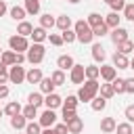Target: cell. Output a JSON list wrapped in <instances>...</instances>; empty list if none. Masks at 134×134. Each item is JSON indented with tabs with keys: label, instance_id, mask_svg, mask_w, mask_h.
<instances>
[{
	"label": "cell",
	"instance_id": "48",
	"mask_svg": "<svg viewBox=\"0 0 134 134\" xmlns=\"http://www.w3.org/2000/svg\"><path fill=\"white\" fill-rule=\"evenodd\" d=\"M54 132H57V134H69L67 124H54Z\"/></svg>",
	"mask_w": 134,
	"mask_h": 134
},
{
	"label": "cell",
	"instance_id": "56",
	"mask_svg": "<svg viewBox=\"0 0 134 134\" xmlns=\"http://www.w3.org/2000/svg\"><path fill=\"white\" fill-rule=\"evenodd\" d=\"M2 52H4V50H2V46H0V57H2Z\"/></svg>",
	"mask_w": 134,
	"mask_h": 134
},
{
	"label": "cell",
	"instance_id": "45",
	"mask_svg": "<svg viewBox=\"0 0 134 134\" xmlns=\"http://www.w3.org/2000/svg\"><path fill=\"white\" fill-rule=\"evenodd\" d=\"M107 31H109V27H107V25H105V23H103V25H98V27H94V29H92V34H94V36H98V38H103V36H107Z\"/></svg>",
	"mask_w": 134,
	"mask_h": 134
},
{
	"label": "cell",
	"instance_id": "11",
	"mask_svg": "<svg viewBox=\"0 0 134 134\" xmlns=\"http://www.w3.org/2000/svg\"><path fill=\"white\" fill-rule=\"evenodd\" d=\"M42 77L44 75H42V69L40 67H31L29 71H25V82L27 84H40Z\"/></svg>",
	"mask_w": 134,
	"mask_h": 134
},
{
	"label": "cell",
	"instance_id": "43",
	"mask_svg": "<svg viewBox=\"0 0 134 134\" xmlns=\"http://www.w3.org/2000/svg\"><path fill=\"white\" fill-rule=\"evenodd\" d=\"M8 82V67L0 61V84H6Z\"/></svg>",
	"mask_w": 134,
	"mask_h": 134
},
{
	"label": "cell",
	"instance_id": "37",
	"mask_svg": "<svg viewBox=\"0 0 134 134\" xmlns=\"http://www.w3.org/2000/svg\"><path fill=\"white\" fill-rule=\"evenodd\" d=\"M84 73H86V80H98V75H100V71H98L96 65H88Z\"/></svg>",
	"mask_w": 134,
	"mask_h": 134
},
{
	"label": "cell",
	"instance_id": "12",
	"mask_svg": "<svg viewBox=\"0 0 134 134\" xmlns=\"http://www.w3.org/2000/svg\"><path fill=\"white\" fill-rule=\"evenodd\" d=\"M44 105H46V109H57V107H61L63 105V98L57 94V92H52V94H46L44 96Z\"/></svg>",
	"mask_w": 134,
	"mask_h": 134
},
{
	"label": "cell",
	"instance_id": "47",
	"mask_svg": "<svg viewBox=\"0 0 134 134\" xmlns=\"http://www.w3.org/2000/svg\"><path fill=\"white\" fill-rule=\"evenodd\" d=\"M124 115H126L128 124H132V121H134V105H128V107H126V111H124Z\"/></svg>",
	"mask_w": 134,
	"mask_h": 134
},
{
	"label": "cell",
	"instance_id": "54",
	"mask_svg": "<svg viewBox=\"0 0 134 134\" xmlns=\"http://www.w3.org/2000/svg\"><path fill=\"white\" fill-rule=\"evenodd\" d=\"M69 2H71V4H77V2H80V0H69Z\"/></svg>",
	"mask_w": 134,
	"mask_h": 134
},
{
	"label": "cell",
	"instance_id": "13",
	"mask_svg": "<svg viewBox=\"0 0 134 134\" xmlns=\"http://www.w3.org/2000/svg\"><path fill=\"white\" fill-rule=\"evenodd\" d=\"M73 65H75V61H73L71 54H61V57L57 59V67H59L61 71H67V69H71Z\"/></svg>",
	"mask_w": 134,
	"mask_h": 134
},
{
	"label": "cell",
	"instance_id": "19",
	"mask_svg": "<svg viewBox=\"0 0 134 134\" xmlns=\"http://www.w3.org/2000/svg\"><path fill=\"white\" fill-rule=\"evenodd\" d=\"M119 21H121L119 13H109V15L105 17V25H107L109 29H115V27H119Z\"/></svg>",
	"mask_w": 134,
	"mask_h": 134
},
{
	"label": "cell",
	"instance_id": "7",
	"mask_svg": "<svg viewBox=\"0 0 134 134\" xmlns=\"http://www.w3.org/2000/svg\"><path fill=\"white\" fill-rule=\"evenodd\" d=\"M8 82H10V84H21V82H25V69H23L21 65H13V67L8 69Z\"/></svg>",
	"mask_w": 134,
	"mask_h": 134
},
{
	"label": "cell",
	"instance_id": "27",
	"mask_svg": "<svg viewBox=\"0 0 134 134\" xmlns=\"http://www.w3.org/2000/svg\"><path fill=\"white\" fill-rule=\"evenodd\" d=\"M98 92H100V96H103V98H107V100H109V98L115 94V90H113L111 82H105V84H100V86H98Z\"/></svg>",
	"mask_w": 134,
	"mask_h": 134
},
{
	"label": "cell",
	"instance_id": "32",
	"mask_svg": "<svg viewBox=\"0 0 134 134\" xmlns=\"http://www.w3.org/2000/svg\"><path fill=\"white\" fill-rule=\"evenodd\" d=\"M111 86H113L115 94H124V92H126V77H115V80L111 82Z\"/></svg>",
	"mask_w": 134,
	"mask_h": 134
},
{
	"label": "cell",
	"instance_id": "20",
	"mask_svg": "<svg viewBox=\"0 0 134 134\" xmlns=\"http://www.w3.org/2000/svg\"><path fill=\"white\" fill-rule=\"evenodd\" d=\"M31 31H34V25H31L29 21H21V23L17 25V36L27 38V36H31Z\"/></svg>",
	"mask_w": 134,
	"mask_h": 134
},
{
	"label": "cell",
	"instance_id": "30",
	"mask_svg": "<svg viewBox=\"0 0 134 134\" xmlns=\"http://www.w3.org/2000/svg\"><path fill=\"white\" fill-rule=\"evenodd\" d=\"M25 15H27V13H25L23 6H13V8H10V19H15V21H19V23L25 19Z\"/></svg>",
	"mask_w": 134,
	"mask_h": 134
},
{
	"label": "cell",
	"instance_id": "28",
	"mask_svg": "<svg viewBox=\"0 0 134 134\" xmlns=\"http://www.w3.org/2000/svg\"><path fill=\"white\" fill-rule=\"evenodd\" d=\"M10 126L15 128V130H25V126H27V119L19 113V115H13L10 117Z\"/></svg>",
	"mask_w": 134,
	"mask_h": 134
},
{
	"label": "cell",
	"instance_id": "36",
	"mask_svg": "<svg viewBox=\"0 0 134 134\" xmlns=\"http://www.w3.org/2000/svg\"><path fill=\"white\" fill-rule=\"evenodd\" d=\"M77 103H80L77 96H75V94H69L67 98H63V105H61V107H63V109H77Z\"/></svg>",
	"mask_w": 134,
	"mask_h": 134
},
{
	"label": "cell",
	"instance_id": "8",
	"mask_svg": "<svg viewBox=\"0 0 134 134\" xmlns=\"http://www.w3.org/2000/svg\"><path fill=\"white\" fill-rule=\"evenodd\" d=\"M86 67L84 65H73L71 69H69V80H71V84H84V77H86Z\"/></svg>",
	"mask_w": 134,
	"mask_h": 134
},
{
	"label": "cell",
	"instance_id": "46",
	"mask_svg": "<svg viewBox=\"0 0 134 134\" xmlns=\"http://www.w3.org/2000/svg\"><path fill=\"white\" fill-rule=\"evenodd\" d=\"M48 42H50L52 46H61V44H63V38H61L59 34H48Z\"/></svg>",
	"mask_w": 134,
	"mask_h": 134
},
{
	"label": "cell",
	"instance_id": "57",
	"mask_svg": "<svg viewBox=\"0 0 134 134\" xmlns=\"http://www.w3.org/2000/svg\"><path fill=\"white\" fill-rule=\"evenodd\" d=\"M0 115H2V109H0Z\"/></svg>",
	"mask_w": 134,
	"mask_h": 134
},
{
	"label": "cell",
	"instance_id": "51",
	"mask_svg": "<svg viewBox=\"0 0 134 134\" xmlns=\"http://www.w3.org/2000/svg\"><path fill=\"white\" fill-rule=\"evenodd\" d=\"M4 13H6V2H4V0H0V17H2Z\"/></svg>",
	"mask_w": 134,
	"mask_h": 134
},
{
	"label": "cell",
	"instance_id": "15",
	"mask_svg": "<svg viewBox=\"0 0 134 134\" xmlns=\"http://www.w3.org/2000/svg\"><path fill=\"white\" fill-rule=\"evenodd\" d=\"M67 130H69V134H80V132L84 130V121H82V117H73V119H69V121H67Z\"/></svg>",
	"mask_w": 134,
	"mask_h": 134
},
{
	"label": "cell",
	"instance_id": "18",
	"mask_svg": "<svg viewBox=\"0 0 134 134\" xmlns=\"http://www.w3.org/2000/svg\"><path fill=\"white\" fill-rule=\"evenodd\" d=\"M21 111H23V107H21V105H19L17 100H10V103H8V105H6L4 109H2V113H6L8 117H13V115H19Z\"/></svg>",
	"mask_w": 134,
	"mask_h": 134
},
{
	"label": "cell",
	"instance_id": "6",
	"mask_svg": "<svg viewBox=\"0 0 134 134\" xmlns=\"http://www.w3.org/2000/svg\"><path fill=\"white\" fill-rule=\"evenodd\" d=\"M38 124H40L42 128H54V124H57V113H54L52 109H46L42 115H38Z\"/></svg>",
	"mask_w": 134,
	"mask_h": 134
},
{
	"label": "cell",
	"instance_id": "2",
	"mask_svg": "<svg viewBox=\"0 0 134 134\" xmlns=\"http://www.w3.org/2000/svg\"><path fill=\"white\" fill-rule=\"evenodd\" d=\"M73 31H75V40H77V42H82V44H92L94 34H92L90 25H88L84 19H80V21L73 23Z\"/></svg>",
	"mask_w": 134,
	"mask_h": 134
},
{
	"label": "cell",
	"instance_id": "16",
	"mask_svg": "<svg viewBox=\"0 0 134 134\" xmlns=\"http://www.w3.org/2000/svg\"><path fill=\"white\" fill-rule=\"evenodd\" d=\"M115 126H117L115 117H103V119H100V132H105V134L115 132Z\"/></svg>",
	"mask_w": 134,
	"mask_h": 134
},
{
	"label": "cell",
	"instance_id": "49",
	"mask_svg": "<svg viewBox=\"0 0 134 134\" xmlns=\"http://www.w3.org/2000/svg\"><path fill=\"white\" fill-rule=\"evenodd\" d=\"M126 92L128 94H134V77H128L126 80Z\"/></svg>",
	"mask_w": 134,
	"mask_h": 134
},
{
	"label": "cell",
	"instance_id": "55",
	"mask_svg": "<svg viewBox=\"0 0 134 134\" xmlns=\"http://www.w3.org/2000/svg\"><path fill=\"white\" fill-rule=\"evenodd\" d=\"M105 2H107V4H111V2H113V0H105Z\"/></svg>",
	"mask_w": 134,
	"mask_h": 134
},
{
	"label": "cell",
	"instance_id": "33",
	"mask_svg": "<svg viewBox=\"0 0 134 134\" xmlns=\"http://www.w3.org/2000/svg\"><path fill=\"white\" fill-rule=\"evenodd\" d=\"M27 103H29L31 107H36V109H38V107L44 103V96H42V92H31V94L27 96Z\"/></svg>",
	"mask_w": 134,
	"mask_h": 134
},
{
	"label": "cell",
	"instance_id": "50",
	"mask_svg": "<svg viewBox=\"0 0 134 134\" xmlns=\"http://www.w3.org/2000/svg\"><path fill=\"white\" fill-rule=\"evenodd\" d=\"M6 96H8V86L0 84V98H6Z\"/></svg>",
	"mask_w": 134,
	"mask_h": 134
},
{
	"label": "cell",
	"instance_id": "42",
	"mask_svg": "<svg viewBox=\"0 0 134 134\" xmlns=\"http://www.w3.org/2000/svg\"><path fill=\"white\" fill-rule=\"evenodd\" d=\"M124 19L134 21V4H126L124 6Z\"/></svg>",
	"mask_w": 134,
	"mask_h": 134
},
{
	"label": "cell",
	"instance_id": "3",
	"mask_svg": "<svg viewBox=\"0 0 134 134\" xmlns=\"http://www.w3.org/2000/svg\"><path fill=\"white\" fill-rule=\"evenodd\" d=\"M46 57V48L44 44H29L27 52H25V61H29L31 65H40Z\"/></svg>",
	"mask_w": 134,
	"mask_h": 134
},
{
	"label": "cell",
	"instance_id": "41",
	"mask_svg": "<svg viewBox=\"0 0 134 134\" xmlns=\"http://www.w3.org/2000/svg\"><path fill=\"white\" fill-rule=\"evenodd\" d=\"M109 6H111V13H119V10H124V6H126V0H113Z\"/></svg>",
	"mask_w": 134,
	"mask_h": 134
},
{
	"label": "cell",
	"instance_id": "23",
	"mask_svg": "<svg viewBox=\"0 0 134 134\" xmlns=\"http://www.w3.org/2000/svg\"><path fill=\"white\" fill-rule=\"evenodd\" d=\"M54 25H57L61 31H65V29H71L73 23H71V17H69V15H61V17H57V23H54Z\"/></svg>",
	"mask_w": 134,
	"mask_h": 134
},
{
	"label": "cell",
	"instance_id": "14",
	"mask_svg": "<svg viewBox=\"0 0 134 134\" xmlns=\"http://www.w3.org/2000/svg\"><path fill=\"white\" fill-rule=\"evenodd\" d=\"M113 67H115V69H128V67H130L128 57L121 54V52H115V54H113Z\"/></svg>",
	"mask_w": 134,
	"mask_h": 134
},
{
	"label": "cell",
	"instance_id": "24",
	"mask_svg": "<svg viewBox=\"0 0 134 134\" xmlns=\"http://www.w3.org/2000/svg\"><path fill=\"white\" fill-rule=\"evenodd\" d=\"M40 92L42 94H52L54 92V84H52L50 77H42L40 80Z\"/></svg>",
	"mask_w": 134,
	"mask_h": 134
},
{
	"label": "cell",
	"instance_id": "5",
	"mask_svg": "<svg viewBox=\"0 0 134 134\" xmlns=\"http://www.w3.org/2000/svg\"><path fill=\"white\" fill-rule=\"evenodd\" d=\"M0 61H2L6 67H13V65H21V63L25 61V54H21V52H13V50H4L2 57H0Z\"/></svg>",
	"mask_w": 134,
	"mask_h": 134
},
{
	"label": "cell",
	"instance_id": "10",
	"mask_svg": "<svg viewBox=\"0 0 134 134\" xmlns=\"http://www.w3.org/2000/svg\"><path fill=\"white\" fill-rule=\"evenodd\" d=\"M98 71H100V77H103L105 82H113V80L117 77V69H115L113 65H100Z\"/></svg>",
	"mask_w": 134,
	"mask_h": 134
},
{
	"label": "cell",
	"instance_id": "4",
	"mask_svg": "<svg viewBox=\"0 0 134 134\" xmlns=\"http://www.w3.org/2000/svg\"><path fill=\"white\" fill-rule=\"evenodd\" d=\"M8 46H10V50L13 52H27V48H29V42H27V38H23V36H10L8 38Z\"/></svg>",
	"mask_w": 134,
	"mask_h": 134
},
{
	"label": "cell",
	"instance_id": "38",
	"mask_svg": "<svg viewBox=\"0 0 134 134\" xmlns=\"http://www.w3.org/2000/svg\"><path fill=\"white\" fill-rule=\"evenodd\" d=\"M25 134H42V126H40L38 121H27Z\"/></svg>",
	"mask_w": 134,
	"mask_h": 134
},
{
	"label": "cell",
	"instance_id": "1",
	"mask_svg": "<svg viewBox=\"0 0 134 134\" xmlns=\"http://www.w3.org/2000/svg\"><path fill=\"white\" fill-rule=\"evenodd\" d=\"M98 86H100L98 80H86L84 86H82V88L77 90V94H75L77 100H80V103H90V100L98 94Z\"/></svg>",
	"mask_w": 134,
	"mask_h": 134
},
{
	"label": "cell",
	"instance_id": "35",
	"mask_svg": "<svg viewBox=\"0 0 134 134\" xmlns=\"http://www.w3.org/2000/svg\"><path fill=\"white\" fill-rule=\"evenodd\" d=\"M117 52H121V54H130V52H134V42H130V40H126V42H121V44H117Z\"/></svg>",
	"mask_w": 134,
	"mask_h": 134
},
{
	"label": "cell",
	"instance_id": "34",
	"mask_svg": "<svg viewBox=\"0 0 134 134\" xmlns=\"http://www.w3.org/2000/svg\"><path fill=\"white\" fill-rule=\"evenodd\" d=\"M21 115H23L27 121H34V119L38 117V109H36V107H31V105H27V107H23Z\"/></svg>",
	"mask_w": 134,
	"mask_h": 134
},
{
	"label": "cell",
	"instance_id": "26",
	"mask_svg": "<svg viewBox=\"0 0 134 134\" xmlns=\"http://www.w3.org/2000/svg\"><path fill=\"white\" fill-rule=\"evenodd\" d=\"M54 23H57V19H54L50 13H46V15H42V17H40V27H44V29H52V27H54Z\"/></svg>",
	"mask_w": 134,
	"mask_h": 134
},
{
	"label": "cell",
	"instance_id": "39",
	"mask_svg": "<svg viewBox=\"0 0 134 134\" xmlns=\"http://www.w3.org/2000/svg\"><path fill=\"white\" fill-rule=\"evenodd\" d=\"M61 38H63V44H73L75 42V31L73 29H65V31H61Z\"/></svg>",
	"mask_w": 134,
	"mask_h": 134
},
{
	"label": "cell",
	"instance_id": "52",
	"mask_svg": "<svg viewBox=\"0 0 134 134\" xmlns=\"http://www.w3.org/2000/svg\"><path fill=\"white\" fill-rule=\"evenodd\" d=\"M42 134H57V132H54V128H44Z\"/></svg>",
	"mask_w": 134,
	"mask_h": 134
},
{
	"label": "cell",
	"instance_id": "53",
	"mask_svg": "<svg viewBox=\"0 0 134 134\" xmlns=\"http://www.w3.org/2000/svg\"><path fill=\"white\" fill-rule=\"evenodd\" d=\"M128 69H134V57H132V61H130V67Z\"/></svg>",
	"mask_w": 134,
	"mask_h": 134
},
{
	"label": "cell",
	"instance_id": "44",
	"mask_svg": "<svg viewBox=\"0 0 134 134\" xmlns=\"http://www.w3.org/2000/svg\"><path fill=\"white\" fill-rule=\"evenodd\" d=\"M73 117H77L75 109H63V124H67V121L73 119Z\"/></svg>",
	"mask_w": 134,
	"mask_h": 134
},
{
	"label": "cell",
	"instance_id": "29",
	"mask_svg": "<svg viewBox=\"0 0 134 134\" xmlns=\"http://www.w3.org/2000/svg\"><path fill=\"white\" fill-rule=\"evenodd\" d=\"M90 107H92V111H103L105 107H107V98H103V96H94L92 100H90Z\"/></svg>",
	"mask_w": 134,
	"mask_h": 134
},
{
	"label": "cell",
	"instance_id": "21",
	"mask_svg": "<svg viewBox=\"0 0 134 134\" xmlns=\"http://www.w3.org/2000/svg\"><path fill=\"white\" fill-rule=\"evenodd\" d=\"M105 57H107V52H105L103 44H92V59H94L96 63H103Z\"/></svg>",
	"mask_w": 134,
	"mask_h": 134
},
{
	"label": "cell",
	"instance_id": "17",
	"mask_svg": "<svg viewBox=\"0 0 134 134\" xmlns=\"http://www.w3.org/2000/svg\"><path fill=\"white\" fill-rule=\"evenodd\" d=\"M31 40H34V44H42L44 40H48V34H46V29L44 27H34V31H31V36H29Z\"/></svg>",
	"mask_w": 134,
	"mask_h": 134
},
{
	"label": "cell",
	"instance_id": "22",
	"mask_svg": "<svg viewBox=\"0 0 134 134\" xmlns=\"http://www.w3.org/2000/svg\"><path fill=\"white\" fill-rule=\"evenodd\" d=\"M86 23L90 25V29H94V27L103 25V23H105V19H103V15H98V13H90V15H88V19H86Z\"/></svg>",
	"mask_w": 134,
	"mask_h": 134
},
{
	"label": "cell",
	"instance_id": "25",
	"mask_svg": "<svg viewBox=\"0 0 134 134\" xmlns=\"http://www.w3.org/2000/svg\"><path fill=\"white\" fill-rule=\"evenodd\" d=\"M25 2V13L27 15H38L40 13V0H23Z\"/></svg>",
	"mask_w": 134,
	"mask_h": 134
},
{
	"label": "cell",
	"instance_id": "31",
	"mask_svg": "<svg viewBox=\"0 0 134 134\" xmlns=\"http://www.w3.org/2000/svg\"><path fill=\"white\" fill-rule=\"evenodd\" d=\"M50 80H52L54 88H57V86H63V84H65V71H61V69L52 71V73H50Z\"/></svg>",
	"mask_w": 134,
	"mask_h": 134
},
{
	"label": "cell",
	"instance_id": "9",
	"mask_svg": "<svg viewBox=\"0 0 134 134\" xmlns=\"http://www.w3.org/2000/svg\"><path fill=\"white\" fill-rule=\"evenodd\" d=\"M109 36H111V40H113V44H115V46H117V44H121V42H126V40H130V38H128V36H130V34H128V29H124L121 25H119V27H115V29H111V34H109Z\"/></svg>",
	"mask_w": 134,
	"mask_h": 134
},
{
	"label": "cell",
	"instance_id": "40",
	"mask_svg": "<svg viewBox=\"0 0 134 134\" xmlns=\"http://www.w3.org/2000/svg\"><path fill=\"white\" fill-rule=\"evenodd\" d=\"M115 132H117V134H134V130H132V124H128V121H124V124H117V126H115Z\"/></svg>",
	"mask_w": 134,
	"mask_h": 134
}]
</instances>
